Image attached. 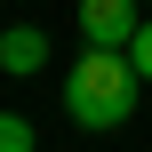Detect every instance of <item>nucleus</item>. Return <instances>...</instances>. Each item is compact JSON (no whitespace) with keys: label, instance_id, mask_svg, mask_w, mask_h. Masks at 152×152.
I'll use <instances>...</instances> for the list:
<instances>
[{"label":"nucleus","instance_id":"nucleus-1","mask_svg":"<svg viewBox=\"0 0 152 152\" xmlns=\"http://www.w3.org/2000/svg\"><path fill=\"white\" fill-rule=\"evenodd\" d=\"M136 64L120 56V48H80L72 64H64V112H72V128H88V136H104V128H128V112H136Z\"/></svg>","mask_w":152,"mask_h":152},{"label":"nucleus","instance_id":"nucleus-2","mask_svg":"<svg viewBox=\"0 0 152 152\" xmlns=\"http://www.w3.org/2000/svg\"><path fill=\"white\" fill-rule=\"evenodd\" d=\"M136 32H144L136 0H80V48H120V56H128Z\"/></svg>","mask_w":152,"mask_h":152},{"label":"nucleus","instance_id":"nucleus-3","mask_svg":"<svg viewBox=\"0 0 152 152\" xmlns=\"http://www.w3.org/2000/svg\"><path fill=\"white\" fill-rule=\"evenodd\" d=\"M40 64H48V32H40V24H8V32H0V72L32 80Z\"/></svg>","mask_w":152,"mask_h":152},{"label":"nucleus","instance_id":"nucleus-4","mask_svg":"<svg viewBox=\"0 0 152 152\" xmlns=\"http://www.w3.org/2000/svg\"><path fill=\"white\" fill-rule=\"evenodd\" d=\"M0 152H32V120L24 112H0Z\"/></svg>","mask_w":152,"mask_h":152},{"label":"nucleus","instance_id":"nucleus-5","mask_svg":"<svg viewBox=\"0 0 152 152\" xmlns=\"http://www.w3.org/2000/svg\"><path fill=\"white\" fill-rule=\"evenodd\" d=\"M128 64H136V80H152V16H144V32L128 40Z\"/></svg>","mask_w":152,"mask_h":152}]
</instances>
